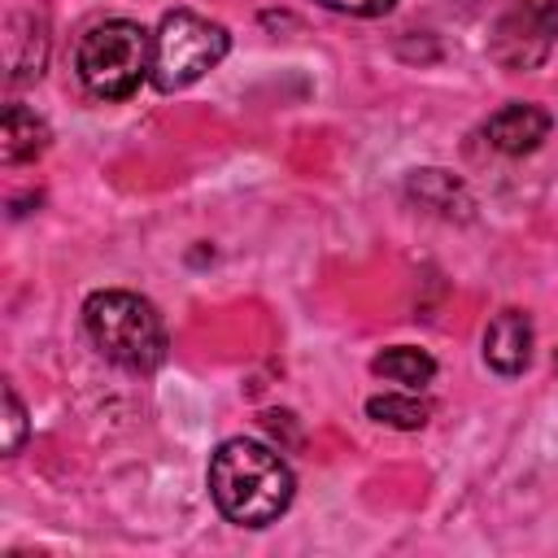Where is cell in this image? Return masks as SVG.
<instances>
[{"label": "cell", "instance_id": "obj_1", "mask_svg": "<svg viewBox=\"0 0 558 558\" xmlns=\"http://www.w3.org/2000/svg\"><path fill=\"white\" fill-rule=\"evenodd\" d=\"M209 497L222 519L240 527H266L292 506L296 475L279 449L248 436H231L209 458Z\"/></svg>", "mask_w": 558, "mask_h": 558}, {"label": "cell", "instance_id": "obj_6", "mask_svg": "<svg viewBox=\"0 0 558 558\" xmlns=\"http://www.w3.org/2000/svg\"><path fill=\"white\" fill-rule=\"evenodd\" d=\"M554 118L541 109V105H527V100H510L501 105L488 122H484V144L501 157H527L541 148V140L549 135Z\"/></svg>", "mask_w": 558, "mask_h": 558}, {"label": "cell", "instance_id": "obj_3", "mask_svg": "<svg viewBox=\"0 0 558 558\" xmlns=\"http://www.w3.org/2000/svg\"><path fill=\"white\" fill-rule=\"evenodd\" d=\"M153 70V35L131 17H105L83 31L74 74L96 100H126Z\"/></svg>", "mask_w": 558, "mask_h": 558}, {"label": "cell", "instance_id": "obj_9", "mask_svg": "<svg viewBox=\"0 0 558 558\" xmlns=\"http://www.w3.org/2000/svg\"><path fill=\"white\" fill-rule=\"evenodd\" d=\"M48 140H52L48 122L35 118L26 105H9L4 109V122H0V157H4V166L35 161L48 148Z\"/></svg>", "mask_w": 558, "mask_h": 558}, {"label": "cell", "instance_id": "obj_11", "mask_svg": "<svg viewBox=\"0 0 558 558\" xmlns=\"http://www.w3.org/2000/svg\"><path fill=\"white\" fill-rule=\"evenodd\" d=\"M371 371L379 379H388V384H401V388L418 392V388H427L436 379V357L427 349H414V344H392V349L371 357Z\"/></svg>", "mask_w": 558, "mask_h": 558}, {"label": "cell", "instance_id": "obj_4", "mask_svg": "<svg viewBox=\"0 0 558 558\" xmlns=\"http://www.w3.org/2000/svg\"><path fill=\"white\" fill-rule=\"evenodd\" d=\"M231 52V35L222 22L201 17L192 9H170L153 31V70L148 83L157 92H183L205 78Z\"/></svg>", "mask_w": 558, "mask_h": 558}, {"label": "cell", "instance_id": "obj_13", "mask_svg": "<svg viewBox=\"0 0 558 558\" xmlns=\"http://www.w3.org/2000/svg\"><path fill=\"white\" fill-rule=\"evenodd\" d=\"M4 423H9V436H4V453H17L22 449V436H26V405H22V397L13 392V384L4 388Z\"/></svg>", "mask_w": 558, "mask_h": 558}, {"label": "cell", "instance_id": "obj_12", "mask_svg": "<svg viewBox=\"0 0 558 558\" xmlns=\"http://www.w3.org/2000/svg\"><path fill=\"white\" fill-rule=\"evenodd\" d=\"M366 414H371L375 423H384V427L418 432V427L432 418V405L405 388V392H384V397H371V401H366Z\"/></svg>", "mask_w": 558, "mask_h": 558}, {"label": "cell", "instance_id": "obj_14", "mask_svg": "<svg viewBox=\"0 0 558 558\" xmlns=\"http://www.w3.org/2000/svg\"><path fill=\"white\" fill-rule=\"evenodd\" d=\"M314 4H323L331 13H349V17H384L397 0H314Z\"/></svg>", "mask_w": 558, "mask_h": 558}, {"label": "cell", "instance_id": "obj_7", "mask_svg": "<svg viewBox=\"0 0 558 558\" xmlns=\"http://www.w3.org/2000/svg\"><path fill=\"white\" fill-rule=\"evenodd\" d=\"M532 344H536V327L523 310H497L493 323L484 327V362L506 379L527 371Z\"/></svg>", "mask_w": 558, "mask_h": 558}, {"label": "cell", "instance_id": "obj_2", "mask_svg": "<svg viewBox=\"0 0 558 558\" xmlns=\"http://www.w3.org/2000/svg\"><path fill=\"white\" fill-rule=\"evenodd\" d=\"M83 327H87L92 344L122 371L148 375L166 362V349H170L166 318L140 292H126V288L92 292L83 301Z\"/></svg>", "mask_w": 558, "mask_h": 558}, {"label": "cell", "instance_id": "obj_8", "mask_svg": "<svg viewBox=\"0 0 558 558\" xmlns=\"http://www.w3.org/2000/svg\"><path fill=\"white\" fill-rule=\"evenodd\" d=\"M4 48H9V78L13 83L39 78L44 61H48V26H44V17H35V13L9 17Z\"/></svg>", "mask_w": 558, "mask_h": 558}, {"label": "cell", "instance_id": "obj_15", "mask_svg": "<svg viewBox=\"0 0 558 558\" xmlns=\"http://www.w3.org/2000/svg\"><path fill=\"white\" fill-rule=\"evenodd\" d=\"M554 366H558V357H554Z\"/></svg>", "mask_w": 558, "mask_h": 558}, {"label": "cell", "instance_id": "obj_10", "mask_svg": "<svg viewBox=\"0 0 558 558\" xmlns=\"http://www.w3.org/2000/svg\"><path fill=\"white\" fill-rule=\"evenodd\" d=\"M410 196L423 209L440 214V218H471V196L449 170H414L410 174Z\"/></svg>", "mask_w": 558, "mask_h": 558}, {"label": "cell", "instance_id": "obj_5", "mask_svg": "<svg viewBox=\"0 0 558 558\" xmlns=\"http://www.w3.org/2000/svg\"><path fill=\"white\" fill-rule=\"evenodd\" d=\"M558 48V0H514L488 26V61L497 70L523 74L549 61Z\"/></svg>", "mask_w": 558, "mask_h": 558}]
</instances>
